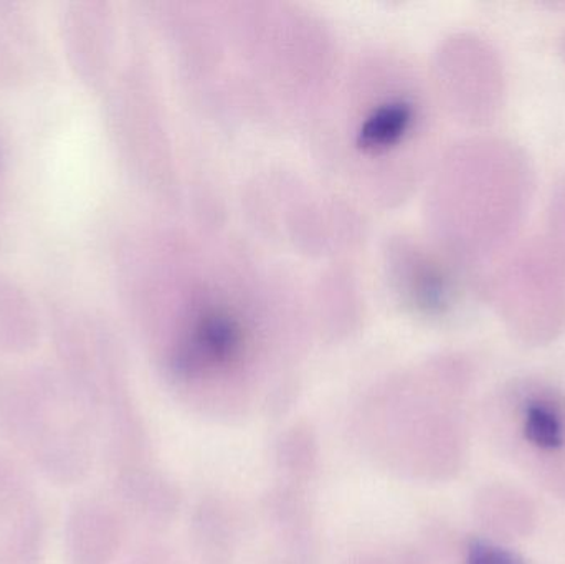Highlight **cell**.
<instances>
[{"label": "cell", "instance_id": "obj_1", "mask_svg": "<svg viewBox=\"0 0 565 564\" xmlns=\"http://www.w3.org/2000/svg\"><path fill=\"white\" fill-rule=\"evenodd\" d=\"M171 254L169 334L179 374L199 376L237 366L270 311L260 281L238 264L178 245Z\"/></svg>", "mask_w": 565, "mask_h": 564}, {"label": "cell", "instance_id": "obj_2", "mask_svg": "<svg viewBox=\"0 0 565 564\" xmlns=\"http://www.w3.org/2000/svg\"><path fill=\"white\" fill-rule=\"evenodd\" d=\"M351 89L344 103L342 141L361 172H395L422 131V106L405 75L379 72ZM402 171V168H401Z\"/></svg>", "mask_w": 565, "mask_h": 564}, {"label": "cell", "instance_id": "obj_3", "mask_svg": "<svg viewBox=\"0 0 565 564\" xmlns=\"http://www.w3.org/2000/svg\"><path fill=\"white\" fill-rule=\"evenodd\" d=\"M40 520L15 473L0 464V564H36Z\"/></svg>", "mask_w": 565, "mask_h": 564}, {"label": "cell", "instance_id": "obj_4", "mask_svg": "<svg viewBox=\"0 0 565 564\" xmlns=\"http://www.w3.org/2000/svg\"><path fill=\"white\" fill-rule=\"evenodd\" d=\"M524 443L543 454L559 453L565 447V409L551 397H533L524 404Z\"/></svg>", "mask_w": 565, "mask_h": 564}, {"label": "cell", "instance_id": "obj_5", "mask_svg": "<svg viewBox=\"0 0 565 564\" xmlns=\"http://www.w3.org/2000/svg\"><path fill=\"white\" fill-rule=\"evenodd\" d=\"M468 564H524V562L511 555L510 552L477 542L470 546Z\"/></svg>", "mask_w": 565, "mask_h": 564}]
</instances>
